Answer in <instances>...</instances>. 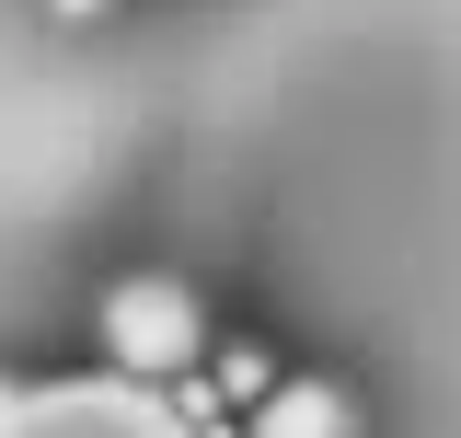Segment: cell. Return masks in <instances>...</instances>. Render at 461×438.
<instances>
[{"instance_id":"1","label":"cell","mask_w":461,"mask_h":438,"mask_svg":"<svg viewBox=\"0 0 461 438\" xmlns=\"http://www.w3.org/2000/svg\"><path fill=\"white\" fill-rule=\"evenodd\" d=\"M93 346H104L127 381H196L208 370V300L162 266H127L93 300Z\"/></svg>"},{"instance_id":"2","label":"cell","mask_w":461,"mask_h":438,"mask_svg":"<svg viewBox=\"0 0 461 438\" xmlns=\"http://www.w3.org/2000/svg\"><path fill=\"white\" fill-rule=\"evenodd\" d=\"M230 438H357V392L323 381V370H288L266 404H242Z\"/></svg>"},{"instance_id":"3","label":"cell","mask_w":461,"mask_h":438,"mask_svg":"<svg viewBox=\"0 0 461 438\" xmlns=\"http://www.w3.org/2000/svg\"><path fill=\"white\" fill-rule=\"evenodd\" d=\"M277 381H288V370L266 358V346H208V404H220V415H242V404H266Z\"/></svg>"},{"instance_id":"4","label":"cell","mask_w":461,"mask_h":438,"mask_svg":"<svg viewBox=\"0 0 461 438\" xmlns=\"http://www.w3.org/2000/svg\"><path fill=\"white\" fill-rule=\"evenodd\" d=\"M58 12H104V0H58Z\"/></svg>"}]
</instances>
